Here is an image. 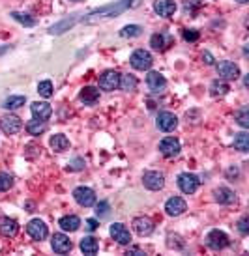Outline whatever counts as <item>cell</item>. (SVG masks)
<instances>
[{
    "mask_svg": "<svg viewBox=\"0 0 249 256\" xmlns=\"http://www.w3.org/2000/svg\"><path fill=\"white\" fill-rule=\"evenodd\" d=\"M127 255H144V253H142L139 247H131V249H127Z\"/></svg>",
    "mask_w": 249,
    "mask_h": 256,
    "instance_id": "cell-43",
    "label": "cell"
},
{
    "mask_svg": "<svg viewBox=\"0 0 249 256\" xmlns=\"http://www.w3.org/2000/svg\"><path fill=\"white\" fill-rule=\"evenodd\" d=\"M133 228L139 236H150L154 232V223L148 217H135L133 219Z\"/></svg>",
    "mask_w": 249,
    "mask_h": 256,
    "instance_id": "cell-19",
    "label": "cell"
},
{
    "mask_svg": "<svg viewBox=\"0 0 249 256\" xmlns=\"http://www.w3.org/2000/svg\"><path fill=\"white\" fill-rule=\"evenodd\" d=\"M129 62H131V66L135 70L144 71V70H150V68H152V62H154V60H152V55H150L148 51L139 49V51H135L131 55Z\"/></svg>",
    "mask_w": 249,
    "mask_h": 256,
    "instance_id": "cell-2",
    "label": "cell"
},
{
    "mask_svg": "<svg viewBox=\"0 0 249 256\" xmlns=\"http://www.w3.org/2000/svg\"><path fill=\"white\" fill-rule=\"evenodd\" d=\"M186 210H187L186 200L180 198V196H171L169 200L165 202V211H167V215H171V217H178V215H182Z\"/></svg>",
    "mask_w": 249,
    "mask_h": 256,
    "instance_id": "cell-11",
    "label": "cell"
},
{
    "mask_svg": "<svg viewBox=\"0 0 249 256\" xmlns=\"http://www.w3.org/2000/svg\"><path fill=\"white\" fill-rule=\"evenodd\" d=\"M125 8H127L125 0H120V2H117V4H109V6H103V8L92 11L90 15L86 17L85 21H86V23H92V21H96V19H102V17H117V15H120Z\"/></svg>",
    "mask_w": 249,
    "mask_h": 256,
    "instance_id": "cell-1",
    "label": "cell"
},
{
    "mask_svg": "<svg viewBox=\"0 0 249 256\" xmlns=\"http://www.w3.org/2000/svg\"><path fill=\"white\" fill-rule=\"evenodd\" d=\"M58 225H60V228H62L64 232H75V230H79V226H81V219L77 215H66V217H62L58 221Z\"/></svg>",
    "mask_w": 249,
    "mask_h": 256,
    "instance_id": "cell-22",
    "label": "cell"
},
{
    "mask_svg": "<svg viewBox=\"0 0 249 256\" xmlns=\"http://www.w3.org/2000/svg\"><path fill=\"white\" fill-rule=\"evenodd\" d=\"M238 230H240L242 236H248L249 234V219L248 217H244L238 221Z\"/></svg>",
    "mask_w": 249,
    "mask_h": 256,
    "instance_id": "cell-39",
    "label": "cell"
},
{
    "mask_svg": "<svg viewBox=\"0 0 249 256\" xmlns=\"http://www.w3.org/2000/svg\"><path fill=\"white\" fill-rule=\"evenodd\" d=\"M38 93L41 97H51L53 95V83L51 81H41L38 85Z\"/></svg>",
    "mask_w": 249,
    "mask_h": 256,
    "instance_id": "cell-32",
    "label": "cell"
},
{
    "mask_svg": "<svg viewBox=\"0 0 249 256\" xmlns=\"http://www.w3.org/2000/svg\"><path fill=\"white\" fill-rule=\"evenodd\" d=\"M71 2H77V0H71Z\"/></svg>",
    "mask_w": 249,
    "mask_h": 256,
    "instance_id": "cell-45",
    "label": "cell"
},
{
    "mask_svg": "<svg viewBox=\"0 0 249 256\" xmlns=\"http://www.w3.org/2000/svg\"><path fill=\"white\" fill-rule=\"evenodd\" d=\"M111 236H113V240L117 241V243H120V245H129V243H131V234H129V230H127L122 223L111 225Z\"/></svg>",
    "mask_w": 249,
    "mask_h": 256,
    "instance_id": "cell-13",
    "label": "cell"
},
{
    "mask_svg": "<svg viewBox=\"0 0 249 256\" xmlns=\"http://www.w3.org/2000/svg\"><path fill=\"white\" fill-rule=\"evenodd\" d=\"M203 58H204V62L208 64V66H212V64H214V56H212L210 53H208V51H206V53L203 55Z\"/></svg>",
    "mask_w": 249,
    "mask_h": 256,
    "instance_id": "cell-42",
    "label": "cell"
},
{
    "mask_svg": "<svg viewBox=\"0 0 249 256\" xmlns=\"http://www.w3.org/2000/svg\"><path fill=\"white\" fill-rule=\"evenodd\" d=\"M47 129V125H45V122H41V120H30L28 124H26V131L30 133V135H41V133L45 131Z\"/></svg>",
    "mask_w": 249,
    "mask_h": 256,
    "instance_id": "cell-29",
    "label": "cell"
},
{
    "mask_svg": "<svg viewBox=\"0 0 249 256\" xmlns=\"http://www.w3.org/2000/svg\"><path fill=\"white\" fill-rule=\"evenodd\" d=\"M236 122H238L244 129H248V127H249V109H248V107H244L242 110H238V112H236Z\"/></svg>",
    "mask_w": 249,
    "mask_h": 256,
    "instance_id": "cell-34",
    "label": "cell"
},
{
    "mask_svg": "<svg viewBox=\"0 0 249 256\" xmlns=\"http://www.w3.org/2000/svg\"><path fill=\"white\" fill-rule=\"evenodd\" d=\"M216 70H218V75L221 79H225V81H234V79L240 77V70H238V66L233 62H229V60H223V62H219L216 66Z\"/></svg>",
    "mask_w": 249,
    "mask_h": 256,
    "instance_id": "cell-10",
    "label": "cell"
},
{
    "mask_svg": "<svg viewBox=\"0 0 249 256\" xmlns=\"http://www.w3.org/2000/svg\"><path fill=\"white\" fill-rule=\"evenodd\" d=\"M184 39H186V41H197V39H199V32L193 30V28H191V30L187 28V30H184Z\"/></svg>",
    "mask_w": 249,
    "mask_h": 256,
    "instance_id": "cell-40",
    "label": "cell"
},
{
    "mask_svg": "<svg viewBox=\"0 0 249 256\" xmlns=\"http://www.w3.org/2000/svg\"><path fill=\"white\" fill-rule=\"evenodd\" d=\"M0 127H2V131L9 137V135H15V133L21 131L23 122H21V118L15 116V114H6V116H2V120H0Z\"/></svg>",
    "mask_w": 249,
    "mask_h": 256,
    "instance_id": "cell-7",
    "label": "cell"
},
{
    "mask_svg": "<svg viewBox=\"0 0 249 256\" xmlns=\"http://www.w3.org/2000/svg\"><path fill=\"white\" fill-rule=\"evenodd\" d=\"M49 144H51V148H53L55 152L60 154V152H66V150L70 148V140H68L66 135H60V133H58V135H53V137H51V142H49Z\"/></svg>",
    "mask_w": 249,
    "mask_h": 256,
    "instance_id": "cell-25",
    "label": "cell"
},
{
    "mask_svg": "<svg viewBox=\"0 0 249 256\" xmlns=\"http://www.w3.org/2000/svg\"><path fill=\"white\" fill-rule=\"evenodd\" d=\"M238 2H240V4H246V2H249V0H238Z\"/></svg>",
    "mask_w": 249,
    "mask_h": 256,
    "instance_id": "cell-44",
    "label": "cell"
},
{
    "mask_svg": "<svg viewBox=\"0 0 249 256\" xmlns=\"http://www.w3.org/2000/svg\"><path fill=\"white\" fill-rule=\"evenodd\" d=\"M98 249H100L98 240H96V238H92V236H86V238H83V240H81V251H83L85 255L94 256L96 253H98Z\"/></svg>",
    "mask_w": 249,
    "mask_h": 256,
    "instance_id": "cell-24",
    "label": "cell"
},
{
    "mask_svg": "<svg viewBox=\"0 0 249 256\" xmlns=\"http://www.w3.org/2000/svg\"><path fill=\"white\" fill-rule=\"evenodd\" d=\"M214 196H216V200H218L219 204H233V202L236 200V194H234V191H231L229 187H219V189H216V191H214Z\"/></svg>",
    "mask_w": 249,
    "mask_h": 256,
    "instance_id": "cell-23",
    "label": "cell"
},
{
    "mask_svg": "<svg viewBox=\"0 0 249 256\" xmlns=\"http://www.w3.org/2000/svg\"><path fill=\"white\" fill-rule=\"evenodd\" d=\"M120 86V73L115 70L105 71L102 77H100V88L102 90H107V92H113Z\"/></svg>",
    "mask_w": 249,
    "mask_h": 256,
    "instance_id": "cell-9",
    "label": "cell"
},
{
    "mask_svg": "<svg viewBox=\"0 0 249 256\" xmlns=\"http://www.w3.org/2000/svg\"><path fill=\"white\" fill-rule=\"evenodd\" d=\"M11 17H13L15 21H19L21 24H24V26H34V24H36V21H34L30 15L21 13V11H13V13H11Z\"/></svg>",
    "mask_w": 249,
    "mask_h": 256,
    "instance_id": "cell-35",
    "label": "cell"
},
{
    "mask_svg": "<svg viewBox=\"0 0 249 256\" xmlns=\"http://www.w3.org/2000/svg\"><path fill=\"white\" fill-rule=\"evenodd\" d=\"M51 247H53V251H55L56 255H66V253L71 251L73 243H71V240L66 234H55L53 240H51Z\"/></svg>",
    "mask_w": 249,
    "mask_h": 256,
    "instance_id": "cell-12",
    "label": "cell"
},
{
    "mask_svg": "<svg viewBox=\"0 0 249 256\" xmlns=\"http://www.w3.org/2000/svg\"><path fill=\"white\" fill-rule=\"evenodd\" d=\"M96 213H98V217H105V215H109V202H100V204H98V208H96Z\"/></svg>",
    "mask_w": 249,
    "mask_h": 256,
    "instance_id": "cell-38",
    "label": "cell"
},
{
    "mask_svg": "<svg viewBox=\"0 0 249 256\" xmlns=\"http://www.w3.org/2000/svg\"><path fill=\"white\" fill-rule=\"evenodd\" d=\"M73 198L83 208H90V206L96 204V193H94L90 187H77L73 191Z\"/></svg>",
    "mask_w": 249,
    "mask_h": 256,
    "instance_id": "cell-3",
    "label": "cell"
},
{
    "mask_svg": "<svg viewBox=\"0 0 249 256\" xmlns=\"http://www.w3.org/2000/svg\"><path fill=\"white\" fill-rule=\"evenodd\" d=\"M26 232H28V236H30L32 240H36V241L45 240L47 236H49L47 225L43 221H39V219H32L30 223H28V226H26Z\"/></svg>",
    "mask_w": 249,
    "mask_h": 256,
    "instance_id": "cell-8",
    "label": "cell"
},
{
    "mask_svg": "<svg viewBox=\"0 0 249 256\" xmlns=\"http://www.w3.org/2000/svg\"><path fill=\"white\" fill-rule=\"evenodd\" d=\"M13 185V176L8 172H0V191H8Z\"/></svg>",
    "mask_w": 249,
    "mask_h": 256,
    "instance_id": "cell-36",
    "label": "cell"
},
{
    "mask_svg": "<svg viewBox=\"0 0 249 256\" xmlns=\"http://www.w3.org/2000/svg\"><path fill=\"white\" fill-rule=\"evenodd\" d=\"M19 232V225H17L15 219L11 217H2L0 219V234L4 238H13Z\"/></svg>",
    "mask_w": 249,
    "mask_h": 256,
    "instance_id": "cell-20",
    "label": "cell"
},
{
    "mask_svg": "<svg viewBox=\"0 0 249 256\" xmlns=\"http://www.w3.org/2000/svg\"><path fill=\"white\" fill-rule=\"evenodd\" d=\"M229 90L231 88H229V85H227L225 81H214L210 85V93L214 97H223V95H227Z\"/></svg>",
    "mask_w": 249,
    "mask_h": 256,
    "instance_id": "cell-26",
    "label": "cell"
},
{
    "mask_svg": "<svg viewBox=\"0 0 249 256\" xmlns=\"http://www.w3.org/2000/svg\"><path fill=\"white\" fill-rule=\"evenodd\" d=\"M150 45L152 49H156V51H165V36L163 34H154L152 38H150Z\"/></svg>",
    "mask_w": 249,
    "mask_h": 256,
    "instance_id": "cell-33",
    "label": "cell"
},
{
    "mask_svg": "<svg viewBox=\"0 0 249 256\" xmlns=\"http://www.w3.org/2000/svg\"><path fill=\"white\" fill-rule=\"evenodd\" d=\"M140 34H142V28H140L139 24H127V26H124V28L120 30V36H122V38H137Z\"/></svg>",
    "mask_w": 249,
    "mask_h": 256,
    "instance_id": "cell-31",
    "label": "cell"
},
{
    "mask_svg": "<svg viewBox=\"0 0 249 256\" xmlns=\"http://www.w3.org/2000/svg\"><path fill=\"white\" fill-rule=\"evenodd\" d=\"M206 245L212 249V251H221V249L229 247V236L221 230H212L206 236Z\"/></svg>",
    "mask_w": 249,
    "mask_h": 256,
    "instance_id": "cell-4",
    "label": "cell"
},
{
    "mask_svg": "<svg viewBox=\"0 0 249 256\" xmlns=\"http://www.w3.org/2000/svg\"><path fill=\"white\" fill-rule=\"evenodd\" d=\"M234 148L236 150H240V152H248L249 150V135L246 131H242L236 135V139H234Z\"/></svg>",
    "mask_w": 249,
    "mask_h": 256,
    "instance_id": "cell-30",
    "label": "cell"
},
{
    "mask_svg": "<svg viewBox=\"0 0 249 256\" xmlns=\"http://www.w3.org/2000/svg\"><path fill=\"white\" fill-rule=\"evenodd\" d=\"M176 125H178V118L174 116L172 112H159L157 114V127L165 133H171L176 129Z\"/></svg>",
    "mask_w": 249,
    "mask_h": 256,
    "instance_id": "cell-14",
    "label": "cell"
},
{
    "mask_svg": "<svg viewBox=\"0 0 249 256\" xmlns=\"http://www.w3.org/2000/svg\"><path fill=\"white\" fill-rule=\"evenodd\" d=\"M146 85L154 93H159V92H163L165 90L167 81H165L163 75H159L157 71H150V73H148V77H146Z\"/></svg>",
    "mask_w": 249,
    "mask_h": 256,
    "instance_id": "cell-17",
    "label": "cell"
},
{
    "mask_svg": "<svg viewBox=\"0 0 249 256\" xmlns=\"http://www.w3.org/2000/svg\"><path fill=\"white\" fill-rule=\"evenodd\" d=\"M24 101H26L24 95H9L8 99L4 101V109L15 110V109H19V107H23Z\"/></svg>",
    "mask_w": 249,
    "mask_h": 256,
    "instance_id": "cell-27",
    "label": "cell"
},
{
    "mask_svg": "<svg viewBox=\"0 0 249 256\" xmlns=\"http://www.w3.org/2000/svg\"><path fill=\"white\" fill-rule=\"evenodd\" d=\"M120 88L125 92H131L137 88V77L135 75H120Z\"/></svg>",
    "mask_w": 249,
    "mask_h": 256,
    "instance_id": "cell-28",
    "label": "cell"
},
{
    "mask_svg": "<svg viewBox=\"0 0 249 256\" xmlns=\"http://www.w3.org/2000/svg\"><path fill=\"white\" fill-rule=\"evenodd\" d=\"M85 169V159L83 157H75V159H71L70 163H68V171L70 172H77V171H83Z\"/></svg>",
    "mask_w": 249,
    "mask_h": 256,
    "instance_id": "cell-37",
    "label": "cell"
},
{
    "mask_svg": "<svg viewBox=\"0 0 249 256\" xmlns=\"http://www.w3.org/2000/svg\"><path fill=\"white\" fill-rule=\"evenodd\" d=\"M159 152H161L165 157H176L180 154L178 139H174V137H167V139H163L161 140V144H159Z\"/></svg>",
    "mask_w": 249,
    "mask_h": 256,
    "instance_id": "cell-16",
    "label": "cell"
},
{
    "mask_svg": "<svg viewBox=\"0 0 249 256\" xmlns=\"http://www.w3.org/2000/svg\"><path fill=\"white\" fill-rule=\"evenodd\" d=\"M79 99L83 101L85 105H96L100 101V90L94 88V86H85L79 93Z\"/></svg>",
    "mask_w": 249,
    "mask_h": 256,
    "instance_id": "cell-21",
    "label": "cell"
},
{
    "mask_svg": "<svg viewBox=\"0 0 249 256\" xmlns=\"http://www.w3.org/2000/svg\"><path fill=\"white\" fill-rule=\"evenodd\" d=\"M154 9L157 15L161 17H171L176 11V2L174 0H156L154 2Z\"/></svg>",
    "mask_w": 249,
    "mask_h": 256,
    "instance_id": "cell-18",
    "label": "cell"
},
{
    "mask_svg": "<svg viewBox=\"0 0 249 256\" xmlns=\"http://www.w3.org/2000/svg\"><path fill=\"white\" fill-rule=\"evenodd\" d=\"M32 116L36 118V120H41V122H45L51 118L53 114V109H51V105L45 103V101H36V103H32Z\"/></svg>",
    "mask_w": 249,
    "mask_h": 256,
    "instance_id": "cell-15",
    "label": "cell"
},
{
    "mask_svg": "<svg viewBox=\"0 0 249 256\" xmlns=\"http://www.w3.org/2000/svg\"><path fill=\"white\" fill-rule=\"evenodd\" d=\"M178 187L182 193L186 194H193L197 189H199V178L195 174H189V172H184L178 176Z\"/></svg>",
    "mask_w": 249,
    "mask_h": 256,
    "instance_id": "cell-6",
    "label": "cell"
},
{
    "mask_svg": "<svg viewBox=\"0 0 249 256\" xmlns=\"http://www.w3.org/2000/svg\"><path fill=\"white\" fill-rule=\"evenodd\" d=\"M142 183H144V187L150 189V191H159V189H163L165 185V176L161 172H156V171L144 172Z\"/></svg>",
    "mask_w": 249,
    "mask_h": 256,
    "instance_id": "cell-5",
    "label": "cell"
},
{
    "mask_svg": "<svg viewBox=\"0 0 249 256\" xmlns=\"http://www.w3.org/2000/svg\"><path fill=\"white\" fill-rule=\"evenodd\" d=\"M86 228H88V230H96V228H98V221H96V219H88V221H86Z\"/></svg>",
    "mask_w": 249,
    "mask_h": 256,
    "instance_id": "cell-41",
    "label": "cell"
}]
</instances>
